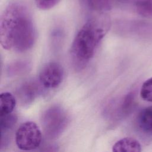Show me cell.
Returning a JSON list of instances; mask_svg holds the SVG:
<instances>
[{
    "label": "cell",
    "mask_w": 152,
    "mask_h": 152,
    "mask_svg": "<svg viewBox=\"0 0 152 152\" xmlns=\"http://www.w3.org/2000/svg\"><path fill=\"white\" fill-rule=\"evenodd\" d=\"M36 39V30L28 8L19 2L10 4L0 19L2 47L18 52L30 49Z\"/></svg>",
    "instance_id": "cell-1"
},
{
    "label": "cell",
    "mask_w": 152,
    "mask_h": 152,
    "mask_svg": "<svg viewBox=\"0 0 152 152\" xmlns=\"http://www.w3.org/2000/svg\"><path fill=\"white\" fill-rule=\"evenodd\" d=\"M111 22L108 15L103 13L90 18L77 33L71 49L75 66L84 67L93 56L99 43L110 29Z\"/></svg>",
    "instance_id": "cell-2"
},
{
    "label": "cell",
    "mask_w": 152,
    "mask_h": 152,
    "mask_svg": "<svg viewBox=\"0 0 152 152\" xmlns=\"http://www.w3.org/2000/svg\"><path fill=\"white\" fill-rule=\"evenodd\" d=\"M69 122L66 112L60 106H53L46 109L41 118L42 126L49 139H55L64 131Z\"/></svg>",
    "instance_id": "cell-3"
},
{
    "label": "cell",
    "mask_w": 152,
    "mask_h": 152,
    "mask_svg": "<svg viewBox=\"0 0 152 152\" xmlns=\"http://www.w3.org/2000/svg\"><path fill=\"white\" fill-rule=\"evenodd\" d=\"M15 143L23 151L37 148L42 142V132L37 124L32 121L23 123L15 132Z\"/></svg>",
    "instance_id": "cell-4"
},
{
    "label": "cell",
    "mask_w": 152,
    "mask_h": 152,
    "mask_svg": "<svg viewBox=\"0 0 152 152\" xmlns=\"http://www.w3.org/2000/svg\"><path fill=\"white\" fill-rule=\"evenodd\" d=\"M64 72L62 66L58 62H50L45 64L40 70L39 79L45 88H54L62 83Z\"/></svg>",
    "instance_id": "cell-5"
},
{
    "label": "cell",
    "mask_w": 152,
    "mask_h": 152,
    "mask_svg": "<svg viewBox=\"0 0 152 152\" xmlns=\"http://www.w3.org/2000/svg\"><path fill=\"white\" fill-rule=\"evenodd\" d=\"M40 88L34 81L24 83L18 91V97L23 104L31 103L39 95Z\"/></svg>",
    "instance_id": "cell-6"
},
{
    "label": "cell",
    "mask_w": 152,
    "mask_h": 152,
    "mask_svg": "<svg viewBox=\"0 0 152 152\" xmlns=\"http://www.w3.org/2000/svg\"><path fill=\"white\" fill-rule=\"evenodd\" d=\"M115 152H139L141 151L140 143L131 137L122 138L115 142L112 147Z\"/></svg>",
    "instance_id": "cell-7"
},
{
    "label": "cell",
    "mask_w": 152,
    "mask_h": 152,
    "mask_svg": "<svg viewBox=\"0 0 152 152\" xmlns=\"http://www.w3.org/2000/svg\"><path fill=\"white\" fill-rule=\"evenodd\" d=\"M139 128L144 133L152 135V106L143 109L137 117Z\"/></svg>",
    "instance_id": "cell-8"
},
{
    "label": "cell",
    "mask_w": 152,
    "mask_h": 152,
    "mask_svg": "<svg viewBox=\"0 0 152 152\" xmlns=\"http://www.w3.org/2000/svg\"><path fill=\"white\" fill-rule=\"evenodd\" d=\"M0 116L11 113L14 110L16 100L10 92H4L0 96Z\"/></svg>",
    "instance_id": "cell-9"
},
{
    "label": "cell",
    "mask_w": 152,
    "mask_h": 152,
    "mask_svg": "<svg viewBox=\"0 0 152 152\" xmlns=\"http://www.w3.org/2000/svg\"><path fill=\"white\" fill-rule=\"evenodd\" d=\"M114 0H84L86 5L91 10L98 13H103L110 10Z\"/></svg>",
    "instance_id": "cell-10"
},
{
    "label": "cell",
    "mask_w": 152,
    "mask_h": 152,
    "mask_svg": "<svg viewBox=\"0 0 152 152\" xmlns=\"http://www.w3.org/2000/svg\"><path fill=\"white\" fill-rule=\"evenodd\" d=\"M134 2L136 11L140 15L152 17V0H135Z\"/></svg>",
    "instance_id": "cell-11"
},
{
    "label": "cell",
    "mask_w": 152,
    "mask_h": 152,
    "mask_svg": "<svg viewBox=\"0 0 152 152\" xmlns=\"http://www.w3.org/2000/svg\"><path fill=\"white\" fill-rule=\"evenodd\" d=\"M0 117L1 133H4L11 129L15 125L17 120L16 115L12 113Z\"/></svg>",
    "instance_id": "cell-12"
},
{
    "label": "cell",
    "mask_w": 152,
    "mask_h": 152,
    "mask_svg": "<svg viewBox=\"0 0 152 152\" xmlns=\"http://www.w3.org/2000/svg\"><path fill=\"white\" fill-rule=\"evenodd\" d=\"M140 96L143 100L152 102V77L143 83L140 90Z\"/></svg>",
    "instance_id": "cell-13"
},
{
    "label": "cell",
    "mask_w": 152,
    "mask_h": 152,
    "mask_svg": "<svg viewBox=\"0 0 152 152\" xmlns=\"http://www.w3.org/2000/svg\"><path fill=\"white\" fill-rule=\"evenodd\" d=\"M134 103V96L132 93L127 94L123 100L121 106V111L123 115L129 113L132 109Z\"/></svg>",
    "instance_id": "cell-14"
},
{
    "label": "cell",
    "mask_w": 152,
    "mask_h": 152,
    "mask_svg": "<svg viewBox=\"0 0 152 152\" xmlns=\"http://www.w3.org/2000/svg\"><path fill=\"white\" fill-rule=\"evenodd\" d=\"M61 0H35L37 7L42 10H48L56 6Z\"/></svg>",
    "instance_id": "cell-15"
},
{
    "label": "cell",
    "mask_w": 152,
    "mask_h": 152,
    "mask_svg": "<svg viewBox=\"0 0 152 152\" xmlns=\"http://www.w3.org/2000/svg\"><path fill=\"white\" fill-rule=\"evenodd\" d=\"M120 1H124V2H130V1H134V2L135 0H120Z\"/></svg>",
    "instance_id": "cell-16"
}]
</instances>
